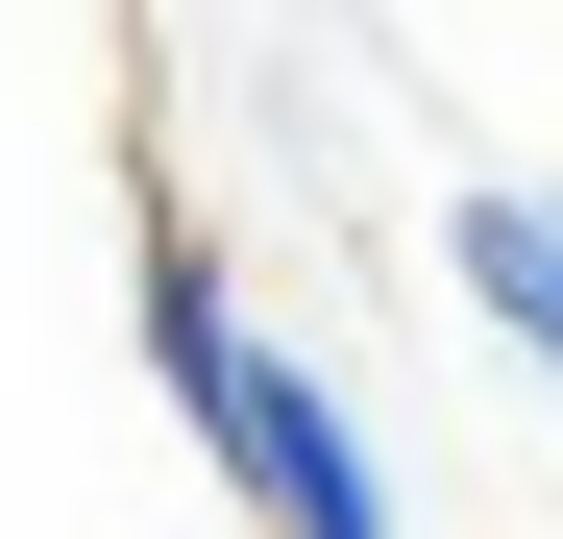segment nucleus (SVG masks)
<instances>
[{"mask_svg": "<svg viewBox=\"0 0 563 539\" xmlns=\"http://www.w3.org/2000/svg\"><path fill=\"white\" fill-rule=\"evenodd\" d=\"M245 343H269V319L221 295V245H197V221H147V393H172V417H221V393H245Z\"/></svg>", "mask_w": 563, "mask_h": 539, "instance_id": "7ed1b4c3", "label": "nucleus"}, {"mask_svg": "<svg viewBox=\"0 0 563 539\" xmlns=\"http://www.w3.org/2000/svg\"><path fill=\"white\" fill-rule=\"evenodd\" d=\"M441 270H465V319L563 393V197H539V172H465V197H441Z\"/></svg>", "mask_w": 563, "mask_h": 539, "instance_id": "f03ea898", "label": "nucleus"}, {"mask_svg": "<svg viewBox=\"0 0 563 539\" xmlns=\"http://www.w3.org/2000/svg\"><path fill=\"white\" fill-rule=\"evenodd\" d=\"M197 441H221L245 539H393V466H367V417H343V369H319V343H245V393H221Z\"/></svg>", "mask_w": 563, "mask_h": 539, "instance_id": "f257e3e1", "label": "nucleus"}]
</instances>
